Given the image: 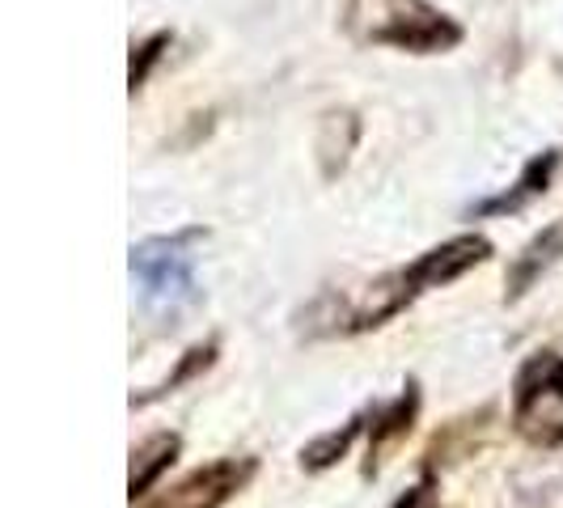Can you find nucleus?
<instances>
[{"instance_id": "7", "label": "nucleus", "mask_w": 563, "mask_h": 508, "mask_svg": "<svg viewBox=\"0 0 563 508\" xmlns=\"http://www.w3.org/2000/svg\"><path fill=\"white\" fill-rule=\"evenodd\" d=\"M560 258H563V221H555V225L542 229L534 242H526V251L512 258V267H508V301H517L521 292H530L542 280V272H551Z\"/></svg>"}, {"instance_id": "2", "label": "nucleus", "mask_w": 563, "mask_h": 508, "mask_svg": "<svg viewBox=\"0 0 563 508\" xmlns=\"http://www.w3.org/2000/svg\"><path fill=\"white\" fill-rule=\"evenodd\" d=\"M343 34L361 47H395L411 56L453 52L466 30L428 0H343Z\"/></svg>"}, {"instance_id": "12", "label": "nucleus", "mask_w": 563, "mask_h": 508, "mask_svg": "<svg viewBox=\"0 0 563 508\" xmlns=\"http://www.w3.org/2000/svg\"><path fill=\"white\" fill-rule=\"evenodd\" d=\"M395 508H437V496H432V487H428V483H420V487H411Z\"/></svg>"}, {"instance_id": "8", "label": "nucleus", "mask_w": 563, "mask_h": 508, "mask_svg": "<svg viewBox=\"0 0 563 508\" xmlns=\"http://www.w3.org/2000/svg\"><path fill=\"white\" fill-rule=\"evenodd\" d=\"M347 119L352 111H327L322 114V123H318V157H322V174L327 178H335L339 169L347 166V153H352V144L361 136V123L356 128H347Z\"/></svg>"}, {"instance_id": "11", "label": "nucleus", "mask_w": 563, "mask_h": 508, "mask_svg": "<svg viewBox=\"0 0 563 508\" xmlns=\"http://www.w3.org/2000/svg\"><path fill=\"white\" fill-rule=\"evenodd\" d=\"M356 428H361V423L352 420L347 428H343V432H327V437H318L310 450L301 453V457H306V466H313V471H318V466H331L339 453H347L352 437H356Z\"/></svg>"}, {"instance_id": "1", "label": "nucleus", "mask_w": 563, "mask_h": 508, "mask_svg": "<svg viewBox=\"0 0 563 508\" xmlns=\"http://www.w3.org/2000/svg\"><path fill=\"white\" fill-rule=\"evenodd\" d=\"M492 258V242L483 233H462L450 238L432 251H423L411 267H395L377 280H368L356 297H322L335 310L327 313V322L318 327V335H339V331H368V327H386L395 313H402L420 292L453 284L457 276H466L471 267H479Z\"/></svg>"}, {"instance_id": "4", "label": "nucleus", "mask_w": 563, "mask_h": 508, "mask_svg": "<svg viewBox=\"0 0 563 508\" xmlns=\"http://www.w3.org/2000/svg\"><path fill=\"white\" fill-rule=\"evenodd\" d=\"M512 423L534 445H560L563 441V361L555 352H542L521 368Z\"/></svg>"}, {"instance_id": "5", "label": "nucleus", "mask_w": 563, "mask_h": 508, "mask_svg": "<svg viewBox=\"0 0 563 508\" xmlns=\"http://www.w3.org/2000/svg\"><path fill=\"white\" fill-rule=\"evenodd\" d=\"M251 466L238 462H217L208 471H196L191 479H183L178 487H169V496L153 500L148 508H221L238 492V483L246 479Z\"/></svg>"}, {"instance_id": "6", "label": "nucleus", "mask_w": 563, "mask_h": 508, "mask_svg": "<svg viewBox=\"0 0 563 508\" xmlns=\"http://www.w3.org/2000/svg\"><path fill=\"white\" fill-rule=\"evenodd\" d=\"M563 153L560 148H542L538 157H530L526 162V169H521V178L508 187L505 196H492L483 199V203H475L471 212L475 217H505V212H521L530 199L547 196V187H551V178H555V169H560Z\"/></svg>"}, {"instance_id": "10", "label": "nucleus", "mask_w": 563, "mask_h": 508, "mask_svg": "<svg viewBox=\"0 0 563 508\" xmlns=\"http://www.w3.org/2000/svg\"><path fill=\"white\" fill-rule=\"evenodd\" d=\"M174 43V34L169 30H157L153 38H144L141 47H132V73H128V85H132V93L148 81V73H153V64L166 56V47Z\"/></svg>"}, {"instance_id": "9", "label": "nucleus", "mask_w": 563, "mask_h": 508, "mask_svg": "<svg viewBox=\"0 0 563 508\" xmlns=\"http://www.w3.org/2000/svg\"><path fill=\"white\" fill-rule=\"evenodd\" d=\"M174 453H178V437L174 432H157V437L144 441L141 450H132V483H128L132 487V500L153 487V479L174 462Z\"/></svg>"}, {"instance_id": "3", "label": "nucleus", "mask_w": 563, "mask_h": 508, "mask_svg": "<svg viewBox=\"0 0 563 508\" xmlns=\"http://www.w3.org/2000/svg\"><path fill=\"white\" fill-rule=\"evenodd\" d=\"M199 229H183L169 238H148L141 246H132V276L141 280L144 301L157 310H178L196 297V246Z\"/></svg>"}]
</instances>
